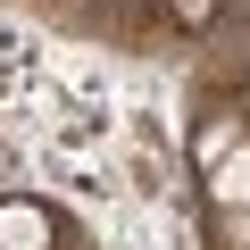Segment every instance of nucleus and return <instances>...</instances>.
<instances>
[{
	"instance_id": "nucleus-1",
	"label": "nucleus",
	"mask_w": 250,
	"mask_h": 250,
	"mask_svg": "<svg viewBox=\"0 0 250 250\" xmlns=\"http://www.w3.org/2000/svg\"><path fill=\"white\" fill-rule=\"evenodd\" d=\"M208 192H217V208H250V142L208 167Z\"/></svg>"
},
{
	"instance_id": "nucleus-2",
	"label": "nucleus",
	"mask_w": 250,
	"mask_h": 250,
	"mask_svg": "<svg viewBox=\"0 0 250 250\" xmlns=\"http://www.w3.org/2000/svg\"><path fill=\"white\" fill-rule=\"evenodd\" d=\"M42 242H50L42 208H25V200H9V208H0V250H42Z\"/></svg>"
},
{
	"instance_id": "nucleus-3",
	"label": "nucleus",
	"mask_w": 250,
	"mask_h": 250,
	"mask_svg": "<svg viewBox=\"0 0 250 250\" xmlns=\"http://www.w3.org/2000/svg\"><path fill=\"white\" fill-rule=\"evenodd\" d=\"M200 159L217 167V159H233V125H208V142H200Z\"/></svg>"
}]
</instances>
